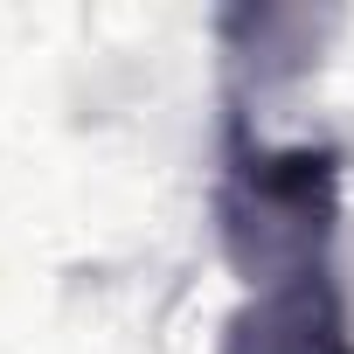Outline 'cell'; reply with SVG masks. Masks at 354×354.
I'll list each match as a JSON object with an SVG mask.
<instances>
[{"mask_svg": "<svg viewBox=\"0 0 354 354\" xmlns=\"http://www.w3.org/2000/svg\"><path fill=\"white\" fill-rule=\"evenodd\" d=\"M216 354H354V299L340 257L243 285Z\"/></svg>", "mask_w": 354, "mask_h": 354, "instance_id": "2", "label": "cell"}, {"mask_svg": "<svg viewBox=\"0 0 354 354\" xmlns=\"http://www.w3.org/2000/svg\"><path fill=\"white\" fill-rule=\"evenodd\" d=\"M340 188H347V153L333 139H271L257 132L250 104L230 91L209 216L236 285H264L278 271L340 257Z\"/></svg>", "mask_w": 354, "mask_h": 354, "instance_id": "1", "label": "cell"}]
</instances>
